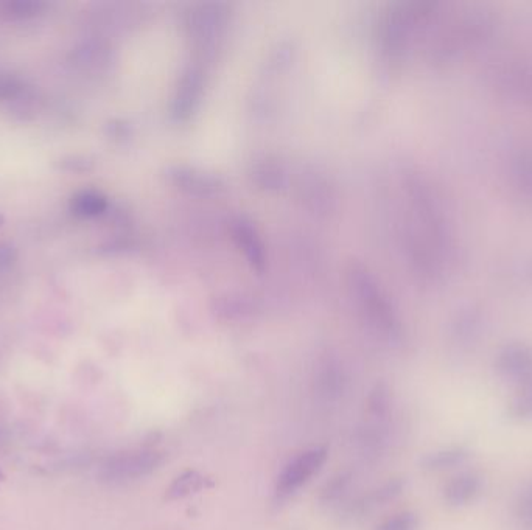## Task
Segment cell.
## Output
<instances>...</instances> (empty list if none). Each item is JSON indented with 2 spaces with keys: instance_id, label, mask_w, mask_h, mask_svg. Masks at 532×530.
<instances>
[{
  "instance_id": "13",
  "label": "cell",
  "mask_w": 532,
  "mask_h": 530,
  "mask_svg": "<svg viewBox=\"0 0 532 530\" xmlns=\"http://www.w3.org/2000/svg\"><path fill=\"white\" fill-rule=\"evenodd\" d=\"M18 260V251L10 243L0 245V272L8 271Z\"/></svg>"
},
{
  "instance_id": "3",
  "label": "cell",
  "mask_w": 532,
  "mask_h": 530,
  "mask_svg": "<svg viewBox=\"0 0 532 530\" xmlns=\"http://www.w3.org/2000/svg\"><path fill=\"white\" fill-rule=\"evenodd\" d=\"M486 479L476 470H461L445 482L442 499L445 506L464 509L476 503L483 495Z\"/></svg>"
},
{
  "instance_id": "12",
  "label": "cell",
  "mask_w": 532,
  "mask_h": 530,
  "mask_svg": "<svg viewBox=\"0 0 532 530\" xmlns=\"http://www.w3.org/2000/svg\"><path fill=\"white\" fill-rule=\"evenodd\" d=\"M55 167L67 173H89L94 170V161L83 154H67L55 162Z\"/></svg>"
},
{
  "instance_id": "10",
  "label": "cell",
  "mask_w": 532,
  "mask_h": 530,
  "mask_svg": "<svg viewBox=\"0 0 532 530\" xmlns=\"http://www.w3.org/2000/svg\"><path fill=\"white\" fill-rule=\"evenodd\" d=\"M27 92V86L16 75H0V102H18L19 98Z\"/></svg>"
},
{
  "instance_id": "14",
  "label": "cell",
  "mask_w": 532,
  "mask_h": 530,
  "mask_svg": "<svg viewBox=\"0 0 532 530\" xmlns=\"http://www.w3.org/2000/svg\"><path fill=\"white\" fill-rule=\"evenodd\" d=\"M4 223H5V217L4 215H2V213H0V227L4 226Z\"/></svg>"
},
{
  "instance_id": "5",
  "label": "cell",
  "mask_w": 532,
  "mask_h": 530,
  "mask_svg": "<svg viewBox=\"0 0 532 530\" xmlns=\"http://www.w3.org/2000/svg\"><path fill=\"white\" fill-rule=\"evenodd\" d=\"M470 454L472 453L466 445H452V447L439 448V450L425 454L420 465L430 473L452 471L466 465Z\"/></svg>"
},
{
  "instance_id": "15",
  "label": "cell",
  "mask_w": 532,
  "mask_h": 530,
  "mask_svg": "<svg viewBox=\"0 0 532 530\" xmlns=\"http://www.w3.org/2000/svg\"><path fill=\"white\" fill-rule=\"evenodd\" d=\"M0 481H5V473L2 471V468H0Z\"/></svg>"
},
{
  "instance_id": "2",
  "label": "cell",
  "mask_w": 532,
  "mask_h": 530,
  "mask_svg": "<svg viewBox=\"0 0 532 530\" xmlns=\"http://www.w3.org/2000/svg\"><path fill=\"white\" fill-rule=\"evenodd\" d=\"M329 451L324 447L310 448L293 457L284 470L280 471L276 482V493L280 498H288L301 490L326 464Z\"/></svg>"
},
{
  "instance_id": "16",
  "label": "cell",
  "mask_w": 532,
  "mask_h": 530,
  "mask_svg": "<svg viewBox=\"0 0 532 530\" xmlns=\"http://www.w3.org/2000/svg\"><path fill=\"white\" fill-rule=\"evenodd\" d=\"M531 485H532V482H531Z\"/></svg>"
},
{
  "instance_id": "6",
  "label": "cell",
  "mask_w": 532,
  "mask_h": 530,
  "mask_svg": "<svg viewBox=\"0 0 532 530\" xmlns=\"http://www.w3.org/2000/svg\"><path fill=\"white\" fill-rule=\"evenodd\" d=\"M108 209V199L97 190L84 189L72 195L69 212L80 220L100 217Z\"/></svg>"
},
{
  "instance_id": "11",
  "label": "cell",
  "mask_w": 532,
  "mask_h": 530,
  "mask_svg": "<svg viewBox=\"0 0 532 530\" xmlns=\"http://www.w3.org/2000/svg\"><path fill=\"white\" fill-rule=\"evenodd\" d=\"M419 529V517L416 513L405 510V512L394 513L392 517L386 518L378 524L374 530H417Z\"/></svg>"
},
{
  "instance_id": "8",
  "label": "cell",
  "mask_w": 532,
  "mask_h": 530,
  "mask_svg": "<svg viewBox=\"0 0 532 530\" xmlns=\"http://www.w3.org/2000/svg\"><path fill=\"white\" fill-rule=\"evenodd\" d=\"M508 414L515 422L532 423V378L512 388Z\"/></svg>"
},
{
  "instance_id": "1",
  "label": "cell",
  "mask_w": 532,
  "mask_h": 530,
  "mask_svg": "<svg viewBox=\"0 0 532 530\" xmlns=\"http://www.w3.org/2000/svg\"><path fill=\"white\" fill-rule=\"evenodd\" d=\"M164 462V454L154 450L125 451L108 457L100 467V478L106 482L136 481L151 475Z\"/></svg>"
},
{
  "instance_id": "4",
  "label": "cell",
  "mask_w": 532,
  "mask_h": 530,
  "mask_svg": "<svg viewBox=\"0 0 532 530\" xmlns=\"http://www.w3.org/2000/svg\"><path fill=\"white\" fill-rule=\"evenodd\" d=\"M498 377L511 388L532 378V350L525 346H508L495 361Z\"/></svg>"
},
{
  "instance_id": "7",
  "label": "cell",
  "mask_w": 532,
  "mask_h": 530,
  "mask_svg": "<svg viewBox=\"0 0 532 530\" xmlns=\"http://www.w3.org/2000/svg\"><path fill=\"white\" fill-rule=\"evenodd\" d=\"M47 4L42 0H2L0 21L25 22L39 18L46 13Z\"/></svg>"
},
{
  "instance_id": "9",
  "label": "cell",
  "mask_w": 532,
  "mask_h": 530,
  "mask_svg": "<svg viewBox=\"0 0 532 530\" xmlns=\"http://www.w3.org/2000/svg\"><path fill=\"white\" fill-rule=\"evenodd\" d=\"M210 485V479L207 476L201 475L200 471L187 470L181 475L173 479L172 484L167 489V498L184 499L187 496L195 495L201 490L207 489Z\"/></svg>"
}]
</instances>
